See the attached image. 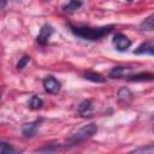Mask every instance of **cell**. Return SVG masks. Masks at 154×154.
<instances>
[{"instance_id": "1", "label": "cell", "mask_w": 154, "mask_h": 154, "mask_svg": "<svg viewBox=\"0 0 154 154\" xmlns=\"http://www.w3.org/2000/svg\"><path fill=\"white\" fill-rule=\"evenodd\" d=\"M113 25H107V26H99V28H91V26H75L70 25L71 31L83 38V40H89V41H96L102 38L103 36L108 35L113 30Z\"/></svg>"}, {"instance_id": "2", "label": "cell", "mask_w": 154, "mask_h": 154, "mask_svg": "<svg viewBox=\"0 0 154 154\" xmlns=\"http://www.w3.org/2000/svg\"><path fill=\"white\" fill-rule=\"evenodd\" d=\"M96 132H97V125L95 123H89V124L83 125L78 130H76L73 134H71V136L69 137L67 142L71 146H76L78 143H81V142H84V141L89 140Z\"/></svg>"}, {"instance_id": "3", "label": "cell", "mask_w": 154, "mask_h": 154, "mask_svg": "<svg viewBox=\"0 0 154 154\" xmlns=\"http://www.w3.org/2000/svg\"><path fill=\"white\" fill-rule=\"evenodd\" d=\"M42 84H43L45 90H46L47 93H49V94H58V93L60 91V89H61L60 82H59L57 78H54L53 76H47V77L43 79Z\"/></svg>"}, {"instance_id": "4", "label": "cell", "mask_w": 154, "mask_h": 154, "mask_svg": "<svg viewBox=\"0 0 154 154\" xmlns=\"http://www.w3.org/2000/svg\"><path fill=\"white\" fill-rule=\"evenodd\" d=\"M112 42H113L114 47L117 48V51H119V52H124L131 46L130 38L128 36H125L124 34H120V32H118L113 36Z\"/></svg>"}, {"instance_id": "5", "label": "cell", "mask_w": 154, "mask_h": 154, "mask_svg": "<svg viewBox=\"0 0 154 154\" xmlns=\"http://www.w3.org/2000/svg\"><path fill=\"white\" fill-rule=\"evenodd\" d=\"M134 71L132 66H116L109 71L111 78H128L130 73Z\"/></svg>"}, {"instance_id": "6", "label": "cell", "mask_w": 154, "mask_h": 154, "mask_svg": "<svg viewBox=\"0 0 154 154\" xmlns=\"http://www.w3.org/2000/svg\"><path fill=\"white\" fill-rule=\"evenodd\" d=\"M52 34H53V28H52L51 25H48V24H45V25L40 29V32H38V35H37L36 41H37L40 45H46V43L48 42V40L51 38Z\"/></svg>"}, {"instance_id": "7", "label": "cell", "mask_w": 154, "mask_h": 154, "mask_svg": "<svg viewBox=\"0 0 154 154\" xmlns=\"http://www.w3.org/2000/svg\"><path fill=\"white\" fill-rule=\"evenodd\" d=\"M38 126H40V122L38 120H35V122H30V123H25L22 128V132L25 137H32L36 131L38 130Z\"/></svg>"}, {"instance_id": "8", "label": "cell", "mask_w": 154, "mask_h": 154, "mask_svg": "<svg viewBox=\"0 0 154 154\" xmlns=\"http://www.w3.org/2000/svg\"><path fill=\"white\" fill-rule=\"evenodd\" d=\"M135 54H150L154 55V41H146L141 43L135 51Z\"/></svg>"}, {"instance_id": "9", "label": "cell", "mask_w": 154, "mask_h": 154, "mask_svg": "<svg viewBox=\"0 0 154 154\" xmlns=\"http://www.w3.org/2000/svg\"><path fill=\"white\" fill-rule=\"evenodd\" d=\"M126 79L130 82H148V81H154V75L150 72H141V73L130 75Z\"/></svg>"}, {"instance_id": "10", "label": "cell", "mask_w": 154, "mask_h": 154, "mask_svg": "<svg viewBox=\"0 0 154 154\" xmlns=\"http://www.w3.org/2000/svg\"><path fill=\"white\" fill-rule=\"evenodd\" d=\"M93 109H94V105L90 100H84L78 106V113L82 117H89L93 113Z\"/></svg>"}, {"instance_id": "11", "label": "cell", "mask_w": 154, "mask_h": 154, "mask_svg": "<svg viewBox=\"0 0 154 154\" xmlns=\"http://www.w3.org/2000/svg\"><path fill=\"white\" fill-rule=\"evenodd\" d=\"M117 97H118V101H119L120 103L126 105V103H129V102L131 101V99H132V93L130 91L129 88L123 87V88H120V89L118 90Z\"/></svg>"}, {"instance_id": "12", "label": "cell", "mask_w": 154, "mask_h": 154, "mask_svg": "<svg viewBox=\"0 0 154 154\" xmlns=\"http://www.w3.org/2000/svg\"><path fill=\"white\" fill-rule=\"evenodd\" d=\"M83 77L85 79H88V81L94 82V83H103L106 81L102 75H100L97 72H94V71H87V72H84L83 73Z\"/></svg>"}, {"instance_id": "13", "label": "cell", "mask_w": 154, "mask_h": 154, "mask_svg": "<svg viewBox=\"0 0 154 154\" xmlns=\"http://www.w3.org/2000/svg\"><path fill=\"white\" fill-rule=\"evenodd\" d=\"M140 29L142 31H153L154 30V13H152L150 16H148L146 19L142 20V23L140 24Z\"/></svg>"}, {"instance_id": "14", "label": "cell", "mask_w": 154, "mask_h": 154, "mask_svg": "<svg viewBox=\"0 0 154 154\" xmlns=\"http://www.w3.org/2000/svg\"><path fill=\"white\" fill-rule=\"evenodd\" d=\"M83 5L82 1H69L63 6V11L65 13H73Z\"/></svg>"}, {"instance_id": "15", "label": "cell", "mask_w": 154, "mask_h": 154, "mask_svg": "<svg viewBox=\"0 0 154 154\" xmlns=\"http://www.w3.org/2000/svg\"><path fill=\"white\" fill-rule=\"evenodd\" d=\"M20 150L14 148L12 144L6 143V142H1L0 143V154H19Z\"/></svg>"}, {"instance_id": "16", "label": "cell", "mask_w": 154, "mask_h": 154, "mask_svg": "<svg viewBox=\"0 0 154 154\" xmlns=\"http://www.w3.org/2000/svg\"><path fill=\"white\" fill-rule=\"evenodd\" d=\"M129 154H154V143H149L142 147H138L130 152Z\"/></svg>"}, {"instance_id": "17", "label": "cell", "mask_w": 154, "mask_h": 154, "mask_svg": "<svg viewBox=\"0 0 154 154\" xmlns=\"http://www.w3.org/2000/svg\"><path fill=\"white\" fill-rule=\"evenodd\" d=\"M43 106V101L41 97H38L37 95L31 96V99L29 100V107L31 109H40Z\"/></svg>"}, {"instance_id": "18", "label": "cell", "mask_w": 154, "mask_h": 154, "mask_svg": "<svg viewBox=\"0 0 154 154\" xmlns=\"http://www.w3.org/2000/svg\"><path fill=\"white\" fill-rule=\"evenodd\" d=\"M29 61H30V57H29V55H23V57L19 59L18 64H17V69H18V70H22V69H24Z\"/></svg>"}, {"instance_id": "19", "label": "cell", "mask_w": 154, "mask_h": 154, "mask_svg": "<svg viewBox=\"0 0 154 154\" xmlns=\"http://www.w3.org/2000/svg\"><path fill=\"white\" fill-rule=\"evenodd\" d=\"M153 131H154V126H153Z\"/></svg>"}]
</instances>
